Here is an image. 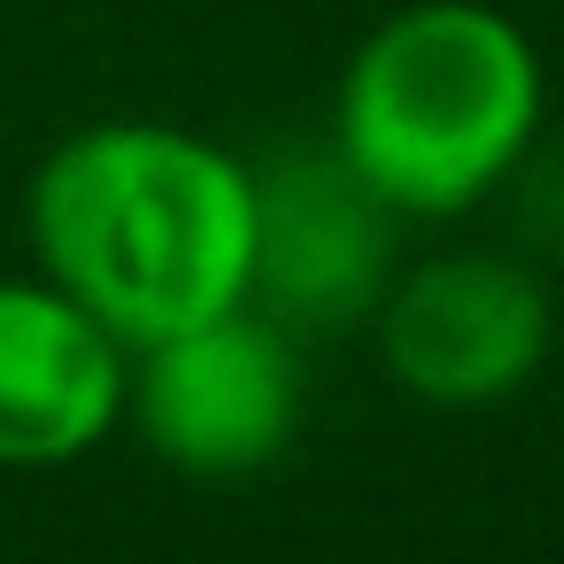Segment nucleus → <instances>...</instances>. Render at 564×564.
I'll list each match as a JSON object with an SVG mask.
<instances>
[{
	"label": "nucleus",
	"instance_id": "3",
	"mask_svg": "<svg viewBox=\"0 0 564 564\" xmlns=\"http://www.w3.org/2000/svg\"><path fill=\"white\" fill-rule=\"evenodd\" d=\"M310 410L302 340L263 317L256 302L202 317L171 340L132 348V402L124 417L140 441L186 479H256L271 471Z\"/></svg>",
	"mask_w": 564,
	"mask_h": 564
},
{
	"label": "nucleus",
	"instance_id": "6",
	"mask_svg": "<svg viewBox=\"0 0 564 564\" xmlns=\"http://www.w3.org/2000/svg\"><path fill=\"white\" fill-rule=\"evenodd\" d=\"M132 402V348L47 271L0 279V471L94 456Z\"/></svg>",
	"mask_w": 564,
	"mask_h": 564
},
{
	"label": "nucleus",
	"instance_id": "5",
	"mask_svg": "<svg viewBox=\"0 0 564 564\" xmlns=\"http://www.w3.org/2000/svg\"><path fill=\"white\" fill-rule=\"evenodd\" d=\"M402 217L333 155V140H294L256 163V279L248 302L294 340L364 333L394 286Z\"/></svg>",
	"mask_w": 564,
	"mask_h": 564
},
{
	"label": "nucleus",
	"instance_id": "2",
	"mask_svg": "<svg viewBox=\"0 0 564 564\" xmlns=\"http://www.w3.org/2000/svg\"><path fill=\"white\" fill-rule=\"evenodd\" d=\"M541 47L495 0H410L379 17L333 94V155L402 225L487 209L541 148Z\"/></svg>",
	"mask_w": 564,
	"mask_h": 564
},
{
	"label": "nucleus",
	"instance_id": "1",
	"mask_svg": "<svg viewBox=\"0 0 564 564\" xmlns=\"http://www.w3.org/2000/svg\"><path fill=\"white\" fill-rule=\"evenodd\" d=\"M24 225L40 271L148 348L248 302L256 163L186 124L109 117L40 155Z\"/></svg>",
	"mask_w": 564,
	"mask_h": 564
},
{
	"label": "nucleus",
	"instance_id": "4",
	"mask_svg": "<svg viewBox=\"0 0 564 564\" xmlns=\"http://www.w3.org/2000/svg\"><path fill=\"white\" fill-rule=\"evenodd\" d=\"M364 333L410 402L464 417L533 387L556 348V302L541 263L518 248H441L394 271Z\"/></svg>",
	"mask_w": 564,
	"mask_h": 564
},
{
	"label": "nucleus",
	"instance_id": "7",
	"mask_svg": "<svg viewBox=\"0 0 564 564\" xmlns=\"http://www.w3.org/2000/svg\"><path fill=\"white\" fill-rule=\"evenodd\" d=\"M495 202H510L518 256H564V155L533 148V155L510 171V186H502Z\"/></svg>",
	"mask_w": 564,
	"mask_h": 564
}]
</instances>
